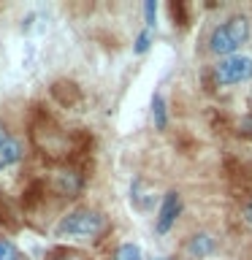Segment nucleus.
Listing matches in <instances>:
<instances>
[{
  "mask_svg": "<svg viewBox=\"0 0 252 260\" xmlns=\"http://www.w3.org/2000/svg\"><path fill=\"white\" fill-rule=\"evenodd\" d=\"M114 260H144L141 247H138V244H133V241L122 244V247L117 249V257H114Z\"/></svg>",
  "mask_w": 252,
  "mask_h": 260,
  "instance_id": "6e6552de",
  "label": "nucleus"
},
{
  "mask_svg": "<svg viewBox=\"0 0 252 260\" xmlns=\"http://www.w3.org/2000/svg\"><path fill=\"white\" fill-rule=\"evenodd\" d=\"M144 16H146V30H152L154 24V19H158V3H154V0H146L144 3Z\"/></svg>",
  "mask_w": 252,
  "mask_h": 260,
  "instance_id": "9d476101",
  "label": "nucleus"
},
{
  "mask_svg": "<svg viewBox=\"0 0 252 260\" xmlns=\"http://www.w3.org/2000/svg\"><path fill=\"white\" fill-rule=\"evenodd\" d=\"M68 260H79V257H68Z\"/></svg>",
  "mask_w": 252,
  "mask_h": 260,
  "instance_id": "2eb2a0df",
  "label": "nucleus"
},
{
  "mask_svg": "<svg viewBox=\"0 0 252 260\" xmlns=\"http://www.w3.org/2000/svg\"><path fill=\"white\" fill-rule=\"evenodd\" d=\"M19 157H22V144L16 138H6L0 144V168H8L14 162H19Z\"/></svg>",
  "mask_w": 252,
  "mask_h": 260,
  "instance_id": "423d86ee",
  "label": "nucleus"
},
{
  "mask_svg": "<svg viewBox=\"0 0 252 260\" xmlns=\"http://www.w3.org/2000/svg\"><path fill=\"white\" fill-rule=\"evenodd\" d=\"M152 119H154V127L158 130H166L168 125V109H166V98L160 92L152 95Z\"/></svg>",
  "mask_w": 252,
  "mask_h": 260,
  "instance_id": "0eeeda50",
  "label": "nucleus"
},
{
  "mask_svg": "<svg viewBox=\"0 0 252 260\" xmlns=\"http://www.w3.org/2000/svg\"><path fill=\"white\" fill-rule=\"evenodd\" d=\"M211 79L217 87H239L252 81V54H231L214 62Z\"/></svg>",
  "mask_w": 252,
  "mask_h": 260,
  "instance_id": "7ed1b4c3",
  "label": "nucleus"
},
{
  "mask_svg": "<svg viewBox=\"0 0 252 260\" xmlns=\"http://www.w3.org/2000/svg\"><path fill=\"white\" fill-rule=\"evenodd\" d=\"M214 249H217V239L211 233H203V231L190 236V241H187V255L195 260H206Z\"/></svg>",
  "mask_w": 252,
  "mask_h": 260,
  "instance_id": "39448f33",
  "label": "nucleus"
},
{
  "mask_svg": "<svg viewBox=\"0 0 252 260\" xmlns=\"http://www.w3.org/2000/svg\"><path fill=\"white\" fill-rule=\"evenodd\" d=\"M106 217L101 211L92 209H76L71 214H65L57 225V236H68V239H95L98 233H103Z\"/></svg>",
  "mask_w": 252,
  "mask_h": 260,
  "instance_id": "f03ea898",
  "label": "nucleus"
},
{
  "mask_svg": "<svg viewBox=\"0 0 252 260\" xmlns=\"http://www.w3.org/2000/svg\"><path fill=\"white\" fill-rule=\"evenodd\" d=\"M149 44H152V30H141V32H138V38H136L133 52L136 54H144L146 49H149Z\"/></svg>",
  "mask_w": 252,
  "mask_h": 260,
  "instance_id": "1a4fd4ad",
  "label": "nucleus"
},
{
  "mask_svg": "<svg viewBox=\"0 0 252 260\" xmlns=\"http://www.w3.org/2000/svg\"><path fill=\"white\" fill-rule=\"evenodd\" d=\"M149 260H174V257H163V255H158V257H149Z\"/></svg>",
  "mask_w": 252,
  "mask_h": 260,
  "instance_id": "4468645a",
  "label": "nucleus"
},
{
  "mask_svg": "<svg viewBox=\"0 0 252 260\" xmlns=\"http://www.w3.org/2000/svg\"><path fill=\"white\" fill-rule=\"evenodd\" d=\"M244 219H247V225H252V201L244 206Z\"/></svg>",
  "mask_w": 252,
  "mask_h": 260,
  "instance_id": "f8f14e48",
  "label": "nucleus"
},
{
  "mask_svg": "<svg viewBox=\"0 0 252 260\" xmlns=\"http://www.w3.org/2000/svg\"><path fill=\"white\" fill-rule=\"evenodd\" d=\"M249 41V19L244 14H233L228 19L217 22L214 30L209 32V52L214 57H231V54H241V49Z\"/></svg>",
  "mask_w": 252,
  "mask_h": 260,
  "instance_id": "f257e3e1",
  "label": "nucleus"
},
{
  "mask_svg": "<svg viewBox=\"0 0 252 260\" xmlns=\"http://www.w3.org/2000/svg\"><path fill=\"white\" fill-rule=\"evenodd\" d=\"M0 260H19V252L14 249L11 241L0 239Z\"/></svg>",
  "mask_w": 252,
  "mask_h": 260,
  "instance_id": "9b49d317",
  "label": "nucleus"
},
{
  "mask_svg": "<svg viewBox=\"0 0 252 260\" xmlns=\"http://www.w3.org/2000/svg\"><path fill=\"white\" fill-rule=\"evenodd\" d=\"M182 209H184L182 195H179L176 190L166 192V195H163V201H160V209H158V222H154V231H158L160 236H166L171 228L176 225V219L182 217Z\"/></svg>",
  "mask_w": 252,
  "mask_h": 260,
  "instance_id": "20e7f679",
  "label": "nucleus"
},
{
  "mask_svg": "<svg viewBox=\"0 0 252 260\" xmlns=\"http://www.w3.org/2000/svg\"><path fill=\"white\" fill-rule=\"evenodd\" d=\"M6 138H8V136H6V130H3V125H0V144H3Z\"/></svg>",
  "mask_w": 252,
  "mask_h": 260,
  "instance_id": "ddd939ff",
  "label": "nucleus"
}]
</instances>
